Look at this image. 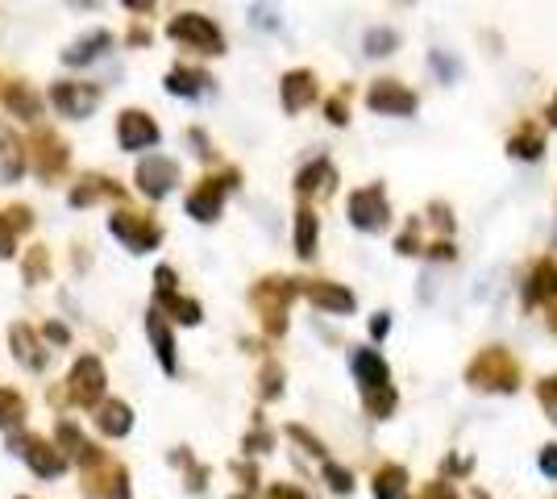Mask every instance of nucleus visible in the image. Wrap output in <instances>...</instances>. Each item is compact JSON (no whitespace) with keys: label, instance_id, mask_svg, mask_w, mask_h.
Returning a JSON list of instances; mask_svg holds the SVG:
<instances>
[{"label":"nucleus","instance_id":"obj_1","mask_svg":"<svg viewBox=\"0 0 557 499\" xmlns=\"http://www.w3.org/2000/svg\"><path fill=\"white\" fill-rule=\"evenodd\" d=\"M79 487L84 499H129V471L109 458L104 450H96L92 441L79 450Z\"/></svg>","mask_w":557,"mask_h":499},{"label":"nucleus","instance_id":"obj_2","mask_svg":"<svg viewBox=\"0 0 557 499\" xmlns=\"http://www.w3.org/2000/svg\"><path fill=\"white\" fill-rule=\"evenodd\" d=\"M296 296H300V279H287V275H262L250 287V304L262 316V333L267 337H283L287 333V309H292Z\"/></svg>","mask_w":557,"mask_h":499},{"label":"nucleus","instance_id":"obj_3","mask_svg":"<svg viewBox=\"0 0 557 499\" xmlns=\"http://www.w3.org/2000/svg\"><path fill=\"white\" fill-rule=\"evenodd\" d=\"M466 383L479 391H499V396H516L520 391V362L511 358L504 346H487L466 362Z\"/></svg>","mask_w":557,"mask_h":499},{"label":"nucleus","instance_id":"obj_4","mask_svg":"<svg viewBox=\"0 0 557 499\" xmlns=\"http://www.w3.org/2000/svg\"><path fill=\"white\" fill-rule=\"evenodd\" d=\"M237 184H242V171H237V166H225L221 175H205L196 188L187 191V200H184L187 216L200 221V225H212V221L221 216V209H225V196H230Z\"/></svg>","mask_w":557,"mask_h":499},{"label":"nucleus","instance_id":"obj_5","mask_svg":"<svg viewBox=\"0 0 557 499\" xmlns=\"http://www.w3.org/2000/svg\"><path fill=\"white\" fill-rule=\"evenodd\" d=\"M25 163L34 166V175L42 179V184H59L63 175H67L71 166V146L54 134V129H34V138L25 142Z\"/></svg>","mask_w":557,"mask_h":499},{"label":"nucleus","instance_id":"obj_6","mask_svg":"<svg viewBox=\"0 0 557 499\" xmlns=\"http://www.w3.org/2000/svg\"><path fill=\"white\" fill-rule=\"evenodd\" d=\"M166 38L200 54H225V29L205 13H175L166 22Z\"/></svg>","mask_w":557,"mask_h":499},{"label":"nucleus","instance_id":"obj_7","mask_svg":"<svg viewBox=\"0 0 557 499\" xmlns=\"http://www.w3.org/2000/svg\"><path fill=\"white\" fill-rule=\"evenodd\" d=\"M349 225L362 234H383L392 225V204L383 184H367V188L349 191Z\"/></svg>","mask_w":557,"mask_h":499},{"label":"nucleus","instance_id":"obj_8","mask_svg":"<svg viewBox=\"0 0 557 499\" xmlns=\"http://www.w3.org/2000/svg\"><path fill=\"white\" fill-rule=\"evenodd\" d=\"M104 387H109V371H104V362H100L96 354L75 358V366H71V375H67L71 404L100 408V400H104Z\"/></svg>","mask_w":557,"mask_h":499},{"label":"nucleus","instance_id":"obj_9","mask_svg":"<svg viewBox=\"0 0 557 499\" xmlns=\"http://www.w3.org/2000/svg\"><path fill=\"white\" fill-rule=\"evenodd\" d=\"M9 450L17 453V458H25V466L38 478H59L67 471V458L54 450V441L38 437V433H13L9 437Z\"/></svg>","mask_w":557,"mask_h":499},{"label":"nucleus","instance_id":"obj_10","mask_svg":"<svg viewBox=\"0 0 557 499\" xmlns=\"http://www.w3.org/2000/svg\"><path fill=\"white\" fill-rule=\"evenodd\" d=\"M109 234H113L125 250L150 254V250H159V241H163V225L146 213H113L109 216Z\"/></svg>","mask_w":557,"mask_h":499},{"label":"nucleus","instance_id":"obj_11","mask_svg":"<svg viewBox=\"0 0 557 499\" xmlns=\"http://www.w3.org/2000/svg\"><path fill=\"white\" fill-rule=\"evenodd\" d=\"M104 100V88L92 84V79H63V84H50V104L71 121L92 117Z\"/></svg>","mask_w":557,"mask_h":499},{"label":"nucleus","instance_id":"obj_12","mask_svg":"<svg viewBox=\"0 0 557 499\" xmlns=\"http://www.w3.org/2000/svg\"><path fill=\"white\" fill-rule=\"evenodd\" d=\"M134 184H138V191L146 200H163L180 184V163L166 159V154H146L138 163V171H134Z\"/></svg>","mask_w":557,"mask_h":499},{"label":"nucleus","instance_id":"obj_13","mask_svg":"<svg viewBox=\"0 0 557 499\" xmlns=\"http://www.w3.org/2000/svg\"><path fill=\"white\" fill-rule=\"evenodd\" d=\"M367 104L383 117H412L420 109V96L412 88H404L399 79H374L367 88Z\"/></svg>","mask_w":557,"mask_h":499},{"label":"nucleus","instance_id":"obj_14","mask_svg":"<svg viewBox=\"0 0 557 499\" xmlns=\"http://www.w3.org/2000/svg\"><path fill=\"white\" fill-rule=\"evenodd\" d=\"M116 142H121V150H150V146L163 142V129H159V121L150 117V113L125 109L116 117Z\"/></svg>","mask_w":557,"mask_h":499},{"label":"nucleus","instance_id":"obj_15","mask_svg":"<svg viewBox=\"0 0 557 499\" xmlns=\"http://www.w3.org/2000/svg\"><path fill=\"white\" fill-rule=\"evenodd\" d=\"M300 296L312 300V309L337 312V316H346V312L358 309V296H354L346 284H333V279H312V284L300 279Z\"/></svg>","mask_w":557,"mask_h":499},{"label":"nucleus","instance_id":"obj_16","mask_svg":"<svg viewBox=\"0 0 557 499\" xmlns=\"http://www.w3.org/2000/svg\"><path fill=\"white\" fill-rule=\"evenodd\" d=\"M9 350H13V358L22 362L25 371H47L50 350L42 346V333L34 329V325H25V321H17V325L9 329Z\"/></svg>","mask_w":557,"mask_h":499},{"label":"nucleus","instance_id":"obj_17","mask_svg":"<svg viewBox=\"0 0 557 499\" xmlns=\"http://www.w3.org/2000/svg\"><path fill=\"white\" fill-rule=\"evenodd\" d=\"M317 72L312 67H292V72L278 79V96H283V109L287 113H300V109H308L312 100H317Z\"/></svg>","mask_w":557,"mask_h":499},{"label":"nucleus","instance_id":"obj_18","mask_svg":"<svg viewBox=\"0 0 557 499\" xmlns=\"http://www.w3.org/2000/svg\"><path fill=\"white\" fill-rule=\"evenodd\" d=\"M557 304V259H541L524 279V309Z\"/></svg>","mask_w":557,"mask_h":499},{"label":"nucleus","instance_id":"obj_19","mask_svg":"<svg viewBox=\"0 0 557 499\" xmlns=\"http://www.w3.org/2000/svg\"><path fill=\"white\" fill-rule=\"evenodd\" d=\"M146 337H150V346H154L159 366H163L166 375H175V371H180V362H175V333H171V321H166L159 309L146 312Z\"/></svg>","mask_w":557,"mask_h":499},{"label":"nucleus","instance_id":"obj_20","mask_svg":"<svg viewBox=\"0 0 557 499\" xmlns=\"http://www.w3.org/2000/svg\"><path fill=\"white\" fill-rule=\"evenodd\" d=\"M71 209H88L96 200H125V188L109 175H84L79 184H71Z\"/></svg>","mask_w":557,"mask_h":499},{"label":"nucleus","instance_id":"obj_21","mask_svg":"<svg viewBox=\"0 0 557 499\" xmlns=\"http://www.w3.org/2000/svg\"><path fill=\"white\" fill-rule=\"evenodd\" d=\"M0 104L9 109V117H22V121L42 117V96L34 92L29 84H22V79H9V84L0 88Z\"/></svg>","mask_w":557,"mask_h":499},{"label":"nucleus","instance_id":"obj_22","mask_svg":"<svg viewBox=\"0 0 557 499\" xmlns=\"http://www.w3.org/2000/svg\"><path fill=\"white\" fill-rule=\"evenodd\" d=\"M333 188H337V171H333L329 159H312V163L296 175V196H300V200H308V196H312V200H317V196H333Z\"/></svg>","mask_w":557,"mask_h":499},{"label":"nucleus","instance_id":"obj_23","mask_svg":"<svg viewBox=\"0 0 557 499\" xmlns=\"http://www.w3.org/2000/svg\"><path fill=\"white\" fill-rule=\"evenodd\" d=\"M109 47H113V34H109V29H88L84 38H75V42L63 50V63H67V67H88V63H96Z\"/></svg>","mask_w":557,"mask_h":499},{"label":"nucleus","instance_id":"obj_24","mask_svg":"<svg viewBox=\"0 0 557 499\" xmlns=\"http://www.w3.org/2000/svg\"><path fill=\"white\" fill-rule=\"evenodd\" d=\"M349 371H354L358 387H383V383H392V366H387V358L379 354V350H354Z\"/></svg>","mask_w":557,"mask_h":499},{"label":"nucleus","instance_id":"obj_25","mask_svg":"<svg viewBox=\"0 0 557 499\" xmlns=\"http://www.w3.org/2000/svg\"><path fill=\"white\" fill-rule=\"evenodd\" d=\"M96 412V428L104 433V437H129L134 433V408L125 404V400H100Z\"/></svg>","mask_w":557,"mask_h":499},{"label":"nucleus","instance_id":"obj_26","mask_svg":"<svg viewBox=\"0 0 557 499\" xmlns=\"http://www.w3.org/2000/svg\"><path fill=\"white\" fill-rule=\"evenodd\" d=\"M163 88L171 96H184V100H196L200 92H209L212 88V75L200 72V67H171L163 79Z\"/></svg>","mask_w":557,"mask_h":499},{"label":"nucleus","instance_id":"obj_27","mask_svg":"<svg viewBox=\"0 0 557 499\" xmlns=\"http://www.w3.org/2000/svg\"><path fill=\"white\" fill-rule=\"evenodd\" d=\"M508 154L511 159H520V163H536V159L545 154V129H541L536 121H524V125L508 138Z\"/></svg>","mask_w":557,"mask_h":499},{"label":"nucleus","instance_id":"obj_28","mask_svg":"<svg viewBox=\"0 0 557 499\" xmlns=\"http://www.w3.org/2000/svg\"><path fill=\"white\" fill-rule=\"evenodd\" d=\"M25 142L13 134V129H0V175L9 179V184H17L25 175Z\"/></svg>","mask_w":557,"mask_h":499},{"label":"nucleus","instance_id":"obj_29","mask_svg":"<svg viewBox=\"0 0 557 499\" xmlns=\"http://www.w3.org/2000/svg\"><path fill=\"white\" fill-rule=\"evenodd\" d=\"M154 309L171 316V321H180V325H200L205 321V309H200V300H191V296H180V291H171V296H159L154 300Z\"/></svg>","mask_w":557,"mask_h":499},{"label":"nucleus","instance_id":"obj_30","mask_svg":"<svg viewBox=\"0 0 557 499\" xmlns=\"http://www.w3.org/2000/svg\"><path fill=\"white\" fill-rule=\"evenodd\" d=\"M317 241H321V216L304 204L300 213H296V254L304 262H312L317 259Z\"/></svg>","mask_w":557,"mask_h":499},{"label":"nucleus","instance_id":"obj_31","mask_svg":"<svg viewBox=\"0 0 557 499\" xmlns=\"http://www.w3.org/2000/svg\"><path fill=\"white\" fill-rule=\"evenodd\" d=\"M362 408H367L371 421H392L395 408H399V391H395L392 383H383V387H362Z\"/></svg>","mask_w":557,"mask_h":499},{"label":"nucleus","instance_id":"obj_32","mask_svg":"<svg viewBox=\"0 0 557 499\" xmlns=\"http://www.w3.org/2000/svg\"><path fill=\"white\" fill-rule=\"evenodd\" d=\"M404 487H408V471L399 462H387L374 471V499H399Z\"/></svg>","mask_w":557,"mask_h":499},{"label":"nucleus","instance_id":"obj_33","mask_svg":"<svg viewBox=\"0 0 557 499\" xmlns=\"http://www.w3.org/2000/svg\"><path fill=\"white\" fill-rule=\"evenodd\" d=\"M25 416H29V408H25L22 391H13V387H0V433L17 428Z\"/></svg>","mask_w":557,"mask_h":499},{"label":"nucleus","instance_id":"obj_34","mask_svg":"<svg viewBox=\"0 0 557 499\" xmlns=\"http://www.w3.org/2000/svg\"><path fill=\"white\" fill-rule=\"evenodd\" d=\"M22 275H25V284L29 287L47 284L50 279V250L47 246H29V254L22 259Z\"/></svg>","mask_w":557,"mask_h":499},{"label":"nucleus","instance_id":"obj_35","mask_svg":"<svg viewBox=\"0 0 557 499\" xmlns=\"http://www.w3.org/2000/svg\"><path fill=\"white\" fill-rule=\"evenodd\" d=\"M171 466H184L187 471V491H205V487H209V466H200V462L187 453V446L171 450Z\"/></svg>","mask_w":557,"mask_h":499},{"label":"nucleus","instance_id":"obj_36","mask_svg":"<svg viewBox=\"0 0 557 499\" xmlns=\"http://www.w3.org/2000/svg\"><path fill=\"white\" fill-rule=\"evenodd\" d=\"M84 446H88V441H84V433H79V425H75V421H59V425H54V450L63 453V458H79V450H84Z\"/></svg>","mask_w":557,"mask_h":499},{"label":"nucleus","instance_id":"obj_37","mask_svg":"<svg viewBox=\"0 0 557 499\" xmlns=\"http://www.w3.org/2000/svg\"><path fill=\"white\" fill-rule=\"evenodd\" d=\"M429 67L442 84H458L462 79V59L449 54V50H429Z\"/></svg>","mask_w":557,"mask_h":499},{"label":"nucleus","instance_id":"obj_38","mask_svg":"<svg viewBox=\"0 0 557 499\" xmlns=\"http://www.w3.org/2000/svg\"><path fill=\"white\" fill-rule=\"evenodd\" d=\"M367 54L371 59H383V54H395V47H399V34H395L392 25H374V29H367Z\"/></svg>","mask_w":557,"mask_h":499},{"label":"nucleus","instance_id":"obj_39","mask_svg":"<svg viewBox=\"0 0 557 499\" xmlns=\"http://www.w3.org/2000/svg\"><path fill=\"white\" fill-rule=\"evenodd\" d=\"M258 396L271 404L283 396V366H278L275 358H267V366H262V375H258Z\"/></svg>","mask_w":557,"mask_h":499},{"label":"nucleus","instance_id":"obj_40","mask_svg":"<svg viewBox=\"0 0 557 499\" xmlns=\"http://www.w3.org/2000/svg\"><path fill=\"white\" fill-rule=\"evenodd\" d=\"M321 478H325V487L333 496H354V475H349L346 466H337V462H329L321 466Z\"/></svg>","mask_w":557,"mask_h":499},{"label":"nucleus","instance_id":"obj_41","mask_svg":"<svg viewBox=\"0 0 557 499\" xmlns=\"http://www.w3.org/2000/svg\"><path fill=\"white\" fill-rule=\"evenodd\" d=\"M395 254H404V259L424 254V241H420V216L417 221H408V225H404V234L395 238Z\"/></svg>","mask_w":557,"mask_h":499},{"label":"nucleus","instance_id":"obj_42","mask_svg":"<svg viewBox=\"0 0 557 499\" xmlns=\"http://www.w3.org/2000/svg\"><path fill=\"white\" fill-rule=\"evenodd\" d=\"M349 96H354V92H349V84H346V88H337V92L325 100L329 125H346V121H349Z\"/></svg>","mask_w":557,"mask_h":499},{"label":"nucleus","instance_id":"obj_43","mask_svg":"<svg viewBox=\"0 0 557 499\" xmlns=\"http://www.w3.org/2000/svg\"><path fill=\"white\" fill-rule=\"evenodd\" d=\"M242 450L246 453H271L275 450V433H271L267 425H255L246 437H242Z\"/></svg>","mask_w":557,"mask_h":499},{"label":"nucleus","instance_id":"obj_44","mask_svg":"<svg viewBox=\"0 0 557 499\" xmlns=\"http://www.w3.org/2000/svg\"><path fill=\"white\" fill-rule=\"evenodd\" d=\"M0 221H4L13 234H29V229H34V209H25V204H9V209L0 213Z\"/></svg>","mask_w":557,"mask_h":499},{"label":"nucleus","instance_id":"obj_45","mask_svg":"<svg viewBox=\"0 0 557 499\" xmlns=\"http://www.w3.org/2000/svg\"><path fill=\"white\" fill-rule=\"evenodd\" d=\"M536 400H541V408H545V416L557 425V375L536 383Z\"/></svg>","mask_w":557,"mask_h":499},{"label":"nucleus","instance_id":"obj_46","mask_svg":"<svg viewBox=\"0 0 557 499\" xmlns=\"http://www.w3.org/2000/svg\"><path fill=\"white\" fill-rule=\"evenodd\" d=\"M287 437H292V441H300L304 450L312 453V458H325V441H321V437H312V433H308V428L304 425H287Z\"/></svg>","mask_w":557,"mask_h":499},{"label":"nucleus","instance_id":"obj_47","mask_svg":"<svg viewBox=\"0 0 557 499\" xmlns=\"http://www.w3.org/2000/svg\"><path fill=\"white\" fill-rule=\"evenodd\" d=\"M429 221H433L437 229H445V234H454V209L442 204V200H433V204H429Z\"/></svg>","mask_w":557,"mask_h":499},{"label":"nucleus","instance_id":"obj_48","mask_svg":"<svg viewBox=\"0 0 557 499\" xmlns=\"http://www.w3.org/2000/svg\"><path fill=\"white\" fill-rule=\"evenodd\" d=\"M171 291H175V266H159V271H154V300H159V296H171Z\"/></svg>","mask_w":557,"mask_h":499},{"label":"nucleus","instance_id":"obj_49","mask_svg":"<svg viewBox=\"0 0 557 499\" xmlns=\"http://www.w3.org/2000/svg\"><path fill=\"white\" fill-rule=\"evenodd\" d=\"M424 499H458V491L449 487V478H433V483H424Z\"/></svg>","mask_w":557,"mask_h":499},{"label":"nucleus","instance_id":"obj_50","mask_svg":"<svg viewBox=\"0 0 557 499\" xmlns=\"http://www.w3.org/2000/svg\"><path fill=\"white\" fill-rule=\"evenodd\" d=\"M262 499H308V496H304L300 487H292V483H271Z\"/></svg>","mask_w":557,"mask_h":499},{"label":"nucleus","instance_id":"obj_51","mask_svg":"<svg viewBox=\"0 0 557 499\" xmlns=\"http://www.w3.org/2000/svg\"><path fill=\"white\" fill-rule=\"evenodd\" d=\"M233 475L246 483V491H255V487H258V466H255V462H233Z\"/></svg>","mask_w":557,"mask_h":499},{"label":"nucleus","instance_id":"obj_52","mask_svg":"<svg viewBox=\"0 0 557 499\" xmlns=\"http://www.w3.org/2000/svg\"><path fill=\"white\" fill-rule=\"evenodd\" d=\"M13 254H17V234L0 221V259H13Z\"/></svg>","mask_w":557,"mask_h":499},{"label":"nucleus","instance_id":"obj_53","mask_svg":"<svg viewBox=\"0 0 557 499\" xmlns=\"http://www.w3.org/2000/svg\"><path fill=\"white\" fill-rule=\"evenodd\" d=\"M536 462H541V475H545V478H557V446H545Z\"/></svg>","mask_w":557,"mask_h":499},{"label":"nucleus","instance_id":"obj_54","mask_svg":"<svg viewBox=\"0 0 557 499\" xmlns=\"http://www.w3.org/2000/svg\"><path fill=\"white\" fill-rule=\"evenodd\" d=\"M387 329H392V312H374V316H371V337H374V341H383V337H387Z\"/></svg>","mask_w":557,"mask_h":499},{"label":"nucleus","instance_id":"obj_55","mask_svg":"<svg viewBox=\"0 0 557 499\" xmlns=\"http://www.w3.org/2000/svg\"><path fill=\"white\" fill-rule=\"evenodd\" d=\"M42 337H47V341H54V346H67L71 329H67V325H59V321H50L47 329H42Z\"/></svg>","mask_w":557,"mask_h":499},{"label":"nucleus","instance_id":"obj_56","mask_svg":"<svg viewBox=\"0 0 557 499\" xmlns=\"http://www.w3.org/2000/svg\"><path fill=\"white\" fill-rule=\"evenodd\" d=\"M125 42H129V47H150V29H146V25H129Z\"/></svg>","mask_w":557,"mask_h":499},{"label":"nucleus","instance_id":"obj_57","mask_svg":"<svg viewBox=\"0 0 557 499\" xmlns=\"http://www.w3.org/2000/svg\"><path fill=\"white\" fill-rule=\"evenodd\" d=\"M424 254H429V259H437V262H442V259L449 262V259H454V246H449V241H433Z\"/></svg>","mask_w":557,"mask_h":499},{"label":"nucleus","instance_id":"obj_58","mask_svg":"<svg viewBox=\"0 0 557 499\" xmlns=\"http://www.w3.org/2000/svg\"><path fill=\"white\" fill-rule=\"evenodd\" d=\"M187 138H191V146H196V154H205V159H212L209 138H205V134H200V129H191V134H187Z\"/></svg>","mask_w":557,"mask_h":499},{"label":"nucleus","instance_id":"obj_59","mask_svg":"<svg viewBox=\"0 0 557 499\" xmlns=\"http://www.w3.org/2000/svg\"><path fill=\"white\" fill-rule=\"evenodd\" d=\"M125 9H129V13H154L150 0H125Z\"/></svg>","mask_w":557,"mask_h":499},{"label":"nucleus","instance_id":"obj_60","mask_svg":"<svg viewBox=\"0 0 557 499\" xmlns=\"http://www.w3.org/2000/svg\"><path fill=\"white\" fill-rule=\"evenodd\" d=\"M545 121L557 129V92H554V100H549V109H545Z\"/></svg>","mask_w":557,"mask_h":499},{"label":"nucleus","instance_id":"obj_61","mask_svg":"<svg viewBox=\"0 0 557 499\" xmlns=\"http://www.w3.org/2000/svg\"><path fill=\"white\" fill-rule=\"evenodd\" d=\"M549 329L557 333V304H549Z\"/></svg>","mask_w":557,"mask_h":499},{"label":"nucleus","instance_id":"obj_62","mask_svg":"<svg viewBox=\"0 0 557 499\" xmlns=\"http://www.w3.org/2000/svg\"><path fill=\"white\" fill-rule=\"evenodd\" d=\"M474 499H491V496L483 491V487H474Z\"/></svg>","mask_w":557,"mask_h":499},{"label":"nucleus","instance_id":"obj_63","mask_svg":"<svg viewBox=\"0 0 557 499\" xmlns=\"http://www.w3.org/2000/svg\"><path fill=\"white\" fill-rule=\"evenodd\" d=\"M230 499H250V496H246V491H242V496H230Z\"/></svg>","mask_w":557,"mask_h":499},{"label":"nucleus","instance_id":"obj_64","mask_svg":"<svg viewBox=\"0 0 557 499\" xmlns=\"http://www.w3.org/2000/svg\"><path fill=\"white\" fill-rule=\"evenodd\" d=\"M17 499H29V496H17Z\"/></svg>","mask_w":557,"mask_h":499}]
</instances>
